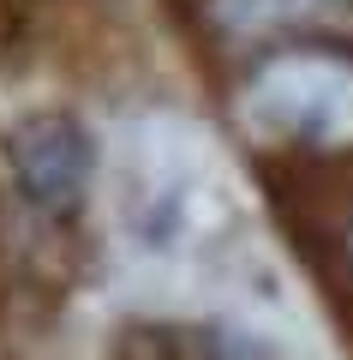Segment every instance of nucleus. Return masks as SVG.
I'll return each mask as SVG.
<instances>
[{"label":"nucleus","instance_id":"1","mask_svg":"<svg viewBox=\"0 0 353 360\" xmlns=\"http://www.w3.org/2000/svg\"><path fill=\"white\" fill-rule=\"evenodd\" d=\"M240 127L258 144H353V60L341 54H281L240 90Z\"/></svg>","mask_w":353,"mask_h":360},{"label":"nucleus","instance_id":"2","mask_svg":"<svg viewBox=\"0 0 353 360\" xmlns=\"http://www.w3.org/2000/svg\"><path fill=\"white\" fill-rule=\"evenodd\" d=\"M6 162H13L18 193L42 210V217H66L78 210L90 186V139L60 115L25 120V127L6 139Z\"/></svg>","mask_w":353,"mask_h":360},{"label":"nucleus","instance_id":"3","mask_svg":"<svg viewBox=\"0 0 353 360\" xmlns=\"http://www.w3.org/2000/svg\"><path fill=\"white\" fill-rule=\"evenodd\" d=\"M227 37H269L288 25H353V0H210Z\"/></svg>","mask_w":353,"mask_h":360}]
</instances>
